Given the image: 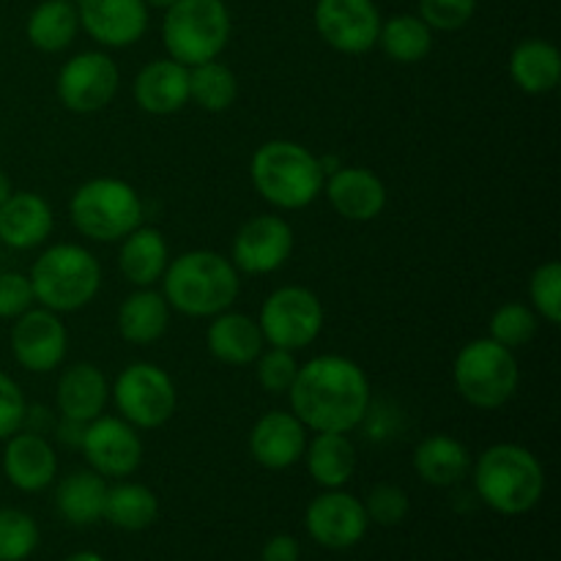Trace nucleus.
<instances>
[{"label": "nucleus", "instance_id": "obj_1", "mask_svg": "<svg viewBox=\"0 0 561 561\" xmlns=\"http://www.w3.org/2000/svg\"><path fill=\"white\" fill-rule=\"evenodd\" d=\"M288 398L307 431L351 433L370 411V381L356 362L327 354L299 367Z\"/></svg>", "mask_w": 561, "mask_h": 561}, {"label": "nucleus", "instance_id": "obj_2", "mask_svg": "<svg viewBox=\"0 0 561 561\" xmlns=\"http://www.w3.org/2000/svg\"><path fill=\"white\" fill-rule=\"evenodd\" d=\"M164 299L192 318H214L228 310L241 288L239 268L211 250L184 252L162 274Z\"/></svg>", "mask_w": 561, "mask_h": 561}, {"label": "nucleus", "instance_id": "obj_3", "mask_svg": "<svg viewBox=\"0 0 561 561\" xmlns=\"http://www.w3.org/2000/svg\"><path fill=\"white\" fill-rule=\"evenodd\" d=\"M474 488L482 504L499 515H524L540 504L546 471L526 447L493 444L477 460Z\"/></svg>", "mask_w": 561, "mask_h": 561}, {"label": "nucleus", "instance_id": "obj_4", "mask_svg": "<svg viewBox=\"0 0 561 561\" xmlns=\"http://www.w3.org/2000/svg\"><path fill=\"white\" fill-rule=\"evenodd\" d=\"M252 184L272 206L296 211L323 192L321 159L294 140H268L252 157Z\"/></svg>", "mask_w": 561, "mask_h": 561}, {"label": "nucleus", "instance_id": "obj_5", "mask_svg": "<svg viewBox=\"0 0 561 561\" xmlns=\"http://www.w3.org/2000/svg\"><path fill=\"white\" fill-rule=\"evenodd\" d=\"M36 301L53 312L82 310L102 288V266L80 244H55L36 257L31 268Z\"/></svg>", "mask_w": 561, "mask_h": 561}, {"label": "nucleus", "instance_id": "obj_6", "mask_svg": "<svg viewBox=\"0 0 561 561\" xmlns=\"http://www.w3.org/2000/svg\"><path fill=\"white\" fill-rule=\"evenodd\" d=\"M164 11L162 42L170 58L186 69L217 60L228 47L230 14L222 0H175Z\"/></svg>", "mask_w": 561, "mask_h": 561}, {"label": "nucleus", "instance_id": "obj_7", "mask_svg": "<svg viewBox=\"0 0 561 561\" xmlns=\"http://www.w3.org/2000/svg\"><path fill=\"white\" fill-rule=\"evenodd\" d=\"M71 225L93 241L126 239L142 222V201L121 179H93L69 201Z\"/></svg>", "mask_w": 561, "mask_h": 561}, {"label": "nucleus", "instance_id": "obj_8", "mask_svg": "<svg viewBox=\"0 0 561 561\" xmlns=\"http://www.w3.org/2000/svg\"><path fill=\"white\" fill-rule=\"evenodd\" d=\"M453 376L460 398L482 411L502 409L520 381L513 351L491 337L471 340L469 345H463L455 359Z\"/></svg>", "mask_w": 561, "mask_h": 561}, {"label": "nucleus", "instance_id": "obj_9", "mask_svg": "<svg viewBox=\"0 0 561 561\" xmlns=\"http://www.w3.org/2000/svg\"><path fill=\"white\" fill-rule=\"evenodd\" d=\"M257 327L272 348L301 351L316 343L321 334L323 305L310 288L285 285L263 301Z\"/></svg>", "mask_w": 561, "mask_h": 561}, {"label": "nucleus", "instance_id": "obj_10", "mask_svg": "<svg viewBox=\"0 0 561 561\" xmlns=\"http://www.w3.org/2000/svg\"><path fill=\"white\" fill-rule=\"evenodd\" d=\"M113 400L121 411V420L129 422L131 427H142V431L162 427L179 405L173 378L151 362H137V365L126 367L115 378Z\"/></svg>", "mask_w": 561, "mask_h": 561}, {"label": "nucleus", "instance_id": "obj_11", "mask_svg": "<svg viewBox=\"0 0 561 561\" xmlns=\"http://www.w3.org/2000/svg\"><path fill=\"white\" fill-rule=\"evenodd\" d=\"M118 66L104 53H80L58 75V96L71 113H99L118 93Z\"/></svg>", "mask_w": 561, "mask_h": 561}, {"label": "nucleus", "instance_id": "obj_12", "mask_svg": "<svg viewBox=\"0 0 561 561\" xmlns=\"http://www.w3.org/2000/svg\"><path fill=\"white\" fill-rule=\"evenodd\" d=\"M91 469L102 477L124 480L142 463V442L135 427L121 416H96L88 422L80 444Z\"/></svg>", "mask_w": 561, "mask_h": 561}, {"label": "nucleus", "instance_id": "obj_13", "mask_svg": "<svg viewBox=\"0 0 561 561\" xmlns=\"http://www.w3.org/2000/svg\"><path fill=\"white\" fill-rule=\"evenodd\" d=\"M316 27L337 53L362 55L378 44L381 14L373 0H318Z\"/></svg>", "mask_w": 561, "mask_h": 561}, {"label": "nucleus", "instance_id": "obj_14", "mask_svg": "<svg viewBox=\"0 0 561 561\" xmlns=\"http://www.w3.org/2000/svg\"><path fill=\"white\" fill-rule=\"evenodd\" d=\"M305 526L318 546L329 548V551H345L365 540L370 518L359 499L334 488V491L312 499L305 515Z\"/></svg>", "mask_w": 561, "mask_h": 561}, {"label": "nucleus", "instance_id": "obj_15", "mask_svg": "<svg viewBox=\"0 0 561 561\" xmlns=\"http://www.w3.org/2000/svg\"><path fill=\"white\" fill-rule=\"evenodd\" d=\"M69 348V334L60 323L58 312L38 307L14 318L11 329V354L20 367L31 373H53L64 362Z\"/></svg>", "mask_w": 561, "mask_h": 561}, {"label": "nucleus", "instance_id": "obj_16", "mask_svg": "<svg viewBox=\"0 0 561 561\" xmlns=\"http://www.w3.org/2000/svg\"><path fill=\"white\" fill-rule=\"evenodd\" d=\"M290 252H294L290 225L277 214H263L241 225L230 263L244 274H272L288 263Z\"/></svg>", "mask_w": 561, "mask_h": 561}, {"label": "nucleus", "instance_id": "obj_17", "mask_svg": "<svg viewBox=\"0 0 561 561\" xmlns=\"http://www.w3.org/2000/svg\"><path fill=\"white\" fill-rule=\"evenodd\" d=\"M80 27L102 47H131L148 27L142 0H77Z\"/></svg>", "mask_w": 561, "mask_h": 561}, {"label": "nucleus", "instance_id": "obj_18", "mask_svg": "<svg viewBox=\"0 0 561 561\" xmlns=\"http://www.w3.org/2000/svg\"><path fill=\"white\" fill-rule=\"evenodd\" d=\"M307 427L294 411H268L250 433V453L263 469H290L305 455Z\"/></svg>", "mask_w": 561, "mask_h": 561}, {"label": "nucleus", "instance_id": "obj_19", "mask_svg": "<svg viewBox=\"0 0 561 561\" xmlns=\"http://www.w3.org/2000/svg\"><path fill=\"white\" fill-rule=\"evenodd\" d=\"M5 480L22 493H38L49 488L58 477V455L55 447L38 433L16 431L9 436L3 453Z\"/></svg>", "mask_w": 561, "mask_h": 561}, {"label": "nucleus", "instance_id": "obj_20", "mask_svg": "<svg viewBox=\"0 0 561 561\" xmlns=\"http://www.w3.org/2000/svg\"><path fill=\"white\" fill-rule=\"evenodd\" d=\"M323 190L334 211L351 222H370L387 208V186L367 168H337Z\"/></svg>", "mask_w": 561, "mask_h": 561}, {"label": "nucleus", "instance_id": "obj_21", "mask_svg": "<svg viewBox=\"0 0 561 561\" xmlns=\"http://www.w3.org/2000/svg\"><path fill=\"white\" fill-rule=\"evenodd\" d=\"M135 102L151 115H173L190 102V69L173 58L151 60L135 77Z\"/></svg>", "mask_w": 561, "mask_h": 561}, {"label": "nucleus", "instance_id": "obj_22", "mask_svg": "<svg viewBox=\"0 0 561 561\" xmlns=\"http://www.w3.org/2000/svg\"><path fill=\"white\" fill-rule=\"evenodd\" d=\"M53 233V208L36 192H11L0 206V241L11 250H33Z\"/></svg>", "mask_w": 561, "mask_h": 561}, {"label": "nucleus", "instance_id": "obj_23", "mask_svg": "<svg viewBox=\"0 0 561 561\" xmlns=\"http://www.w3.org/2000/svg\"><path fill=\"white\" fill-rule=\"evenodd\" d=\"M206 343L214 359H219L222 365L244 367L252 365L263 354L266 340H263L257 321H252L250 316L225 310L214 316L211 327L206 332Z\"/></svg>", "mask_w": 561, "mask_h": 561}, {"label": "nucleus", "instance_id": "obj_24", "mask_svg": "<svg viewBox=\"0 0 561 561\" xmlns=\"http://www.w3.org/2000/svg\"><path fill=\"white\" fill-rule=\"evenodd\" d=\"M110 387L104 373L99 370L91 362H77L69 370L60 376L58 381V409L60 416L75 422H93L96 416H102L104 405H107Z\"/></svg>", "mask_w": 561, "mask_h": 561}, {"label": "nucleus", "instance_id": "obj_25", "mask_svg": "<svg viewBox=\"0 0 561 561\" xmlns=\"http://www.w3.org/2000/svg\"><path fill=\"white\" fill-rule=\"evenodd\" d=\"M168 241L157 228H135L121 247L118 266L137 288H151L168 268Z\"/></svg>", "mask_w": 561, "mask_h": 561}, {"label": "nucleus", "instance_id": "obj_26", "mask_svg": "<svg viewBox=\"0 0 561 561\" xmlns=\"http://www.w3.org/2000/svg\"><path fill=\"white\" fill-rule=\"evenodd\" d=\"M414 469L422 482L436 488L458 485L471 469V455L458 438L453 436H427L414 453Z\"/></svg>", "mask_w": 561, "mask_h": 561}, {"label": "nucleus", "instance_id": "obj_27", "mask_svg": "<svg viewBox=\"0 0 561 561\" xmlns=\"http://www.w3.org/2000/svg\"><path fill=\"white\" fill-rule=\"evenodd\" d=\"M510 77L526 93H548L561 80V55L551 42L529 38L510 55Z\"/></svg>", "mask_w": 561, "mask_h": 561}, {"label": "nucleus", "instance_id": "obj_28", "mask_svg": "<svg viewBox=\"0 0 561 561\" xmlns=\"http://www.w3.org/2000/svg\"><path fill=\"white\" fill-rule=\"evenodd\" d=\"M170 305L162 294L140 288L121 305L118 332L131 345H151L168 332Z\"/></svg>", "mask_w": 561, "mask_h": 561}, {"label": "nucleus", "instance_id": "obj_29", "mask_svg": "<svg viewBox=\"0 0 561 561\" xmlns=\"http://www.w3.org/2000/svg\"><path fill=\"white\" fill-rule=\"evenodd\" d=\"M305 455L310 477L327 491L343 488L356 471V449L345 433H316Z\"/></svg>", "mask_w": 561, "mask_h": 561}, {"label": "nucleus", "instance_id": "obj_30", "mask_svg": "<svg viewBox=\"0 0 561 561\" xmlns=\"http://www.w3.org/2000/svg\"><path fill=\"white\" fill-rule=\"evenodd\" d=\"M107 482L96 471H75L66 477L55 493V507L71 526H91L102 520Z\"/></svg>", "mask_w": 561, "mask_h": 561}, {"label": "nucleus", "instance_id": "obj_31", "mask_svg": "<svg viewBox=\"0 0 561 561\" xmlns=\"http://www.w3.org/2000/svg\"><path fill=\"white\" fill-rule=\"evenodd\" d=\"M27 42L42 53H60L80 31V16L71 0H44L27 16Z\"/></svg>", "mask_w": 561, "mask_h": 561}, {"label": "nucleus", "instance_id": "obj_32", "mask_svg": "<svg viewBox=\"0 0 561 561\" xmlns=\"http://www.w3.org/2000/svg\"><path fill=\"white\" fill-rule=\"evenodd\" d=\"M157 515L159 499L151 488L140 485V482H118V485L107 488L102 518L115 529L142 531L157 520Z\"/></svg>", "mask_w": 561, "mask_h": 561}, {"label": "nucleus", "instance_id": "obj_33", "mask_svg": "<svg viewBox=\"0 0 561 561\" xmlns=\"http://www.w3.org/2000/svg\"><path fill=\"white\" fill-rule=\"evenodd\" d=\"M378 44L398 64H420L431 53L433 31L422 22V16L398 14L392 20L381 22Z\"/></svg>", "mask_w": 561, "mask_h": 561}, {"label": "nucleus", "instance_id": "obj_34", "mask_svg": "<svg viewBox=\"0 0 561 561\" xmlns=\"http://www.w3.org/2000/svg\"><path fill=\"white\" fill-rule=\"evenodd\" d=\"M239 96L236 75L219 60H206L190 69V99L208 113H222Z\"/></svg>", "mask_w": 561, "mask_h": 561}, {"label": "nucleus", "instance_id": "obj_35", "mask_svg": "<svg viewBox=\"0 0 561 561\" xmlns=\"http://www.w3.org/2000/svg\"><path fill=\"white\" fill-rule=\"evenodd\" d=\"M38 548V526L27 513L0 510V561H25Z\"/></svg>", "mask_w": 561, "mask_h": 561}, {"label": "nucleus", "instance_id": "obj_36", "mask_svg": "<svg viewBox=\"0 0 561 561\" xmlns=\"http://www.w3.org/2000/svg\"><path fill=\"white\" fill-rule=\"evenodd\" d=\"M537 334V316L531 307L520 301H507L499 307L491 318V340H496L504 348L515 351L520 345H529Z\"/></svg>", "mask_w": 561, "mask_h": 561}, {"label": "nucleus", "instance_id": "obj_37", "mask_svg": "<svg viewBox=\"0 0 561 561\" xmlns=\"http://www.w3.org/2000/svg\"><path fill=\"white\" fill-rule=\"evenodd\" d=\"M529 296L535 310L546 318L548 323L559 327L561 323V266L557 261L542 263L535 268L529 279Z\"/></svg>", "mask_w": 561, "mask_h": 561}, {"label": "nucleus", "instance_id": "obj_38", "mask_svg": "<svg viewBox=\"0 0 561 561\" xmlns=\"http://www.w3.org/2000/svg\"><path fill=\"white\" fill-rule=\"evenodd\" d=\"M296 373H299V365H296L294 351L272 348L257 356V381L266 392L285 394L294 383Z\"/></svg>", "mask_w": 561, "mask_h": 561}, {"label": "nucleus", "instance_id": "obj_39", "mask_svg": "<svg viewBox=\"0 0 561 561\" xmlns=\"http://www.w3.org/2000/svg\"><path fill=\"white\" fill-rule=\"evenodd\" d=\"M477 11V0H420V16L431 31H460Z\"/></svg>", "mask_w": 561, "mask_h": 561}, {"label": "nucleus", "instance_id": "obj_40", "mask_svg": "<svg viewBox=\"0 0 561 561\" xmlns=\"http://www.w3.org/2000/svg\"><path fill=\"white\" fill-rule=\"evenodd\" d=\"M409 507L411 504L403 488L389 485V482H381V485L373 488L365 502L367 518L378 526H398L409 515Z\"/></svg>", "mask_w": 561, "mask_h": 561}, {"label": "nucleus", "instance_id": "obj_41", "mask_svg": "<svg viewBox=\"0 0 561 561\" xmlns=\"http://www.w3.org/2000/svg\"><path fill=\"white\" fill-rule=\"evenodd\" d=\"M27 420V403L16 381L0 373V442L22 431Z\"/></svg>", "mask_w": 561, "mask_h": 561}, {"label": "nucleus", "instance_id": "obj_42", "mask_svg": "<svg viewBox=\"0 0 561 561\" xmlns=\"http://www.w3.org/2000/svg\"><path fill=\"white\" fill-rule=\"evenodd\" d=\"M36 301L31 288V279L20 272H3L0 274V318H20L27 312Z\"/></svg>", "mask_w": 561, "mask_h": 561}, {"label": "nucleus", "instance_id": "obj_43", "mask_svg": "<svg viewBox=\"0 0 561 561\" xmlns=\"http://www.w3.org/2000/svg\"><path fill=\"white\" fill-rule=\"evenodd\" d=\"M301 551H299V542L296 537L290 535H274L272 540L263 546L261 559L263 561H299Z\"/></svg>", "mask_w": 561, "mask_h": 561}, {"label": "nucleus", "instance_id": "obj_44", "mask_svg": "<svg viewBox=\"0 0 561 561\" xmlns=\"http://www.w3.org/2000/svg\"><path fill=\"white\" fill-rule=\"evenodd\" d=\"M82 433H85V422H75V420H66V416H64V425H60L58 436L64 438L69 447H80Z\"/></svg>", "mask_w": 561, "mask_h": 561}, {"label": "nucleus", "instance_id": "obj_45", "mask_svg": "<svg viewBox=\"0 0 561 561\" xmlns=\"http://www.w3.org/2000/svg\"><path fill=\"white\" fill-rule=\"evenodd\" d=\"M11 181H9V175L3 173V170H0V206H3L5 201H9V195H11Z\"/></svg>", "mask_w": 561, "mask_h": 561}, {"label": "nucleus", "instance_id": "obj_46", "mask_svg": "<svg viewBox=\"0 0 561 561\" xmlns=\"http://www.w3.org/2000/svg\"><path fill=\"white\" fill-rule=\"evenodd\" d=\"M64 561H104V559L99 557L96 551H80V553H71V557Z\"/></svg>", "mask_w": 561, "mask_h": 561}, {"label": "nucleus", "instance_id": "obj_47", "mask_svg": "<svg viewBox=\"0 0 561 561\" xmlns=\"http://www.w3.org/2000/svg\"><path fill=\"white\" fill-rule=\"evenodd\" d=\"M146 5H153V9H170V5L175 3V0H142Z\"/></svg>", "mask_w": 561, "mask_h": 561}]
</instances>
